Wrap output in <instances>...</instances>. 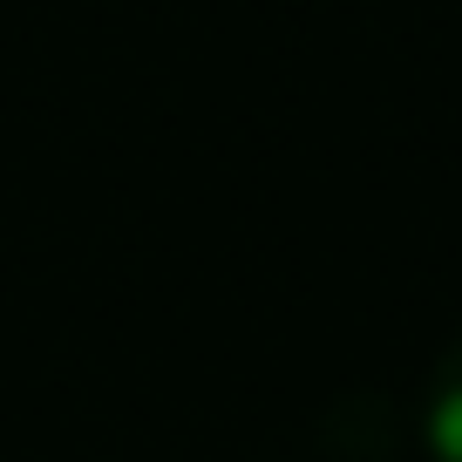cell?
Here are the masks:
<instances>
[{
  "instance_id": "cell-1",
  "label": "cell",
  "mask_w": 462,
  "mask_h": 462,
  "mask_svg": "<svg viewBox=\"0 0 462 462\" xmlns=\"http://www.w3.org/2000/svg\"><path fill=\"white\" fill-rule=\"evenodd\" d=\"M421 442H429L435 462H462V333L442 346V361H435V374H429Z\"/></svg>"
}]
</instances>
